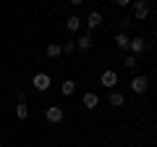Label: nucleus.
<instances>
[{
  "instance_id": "f8f14e48",
  "label": "nucleus",
  "mask_w": 157,
  "mask_h": 147,
  "mask_svg": "<svg viewBox=\"0 0 157 147\" xmlns=\"http://www.w3.org/2000/svg\"><path fill=\"white\" fill-rule=\"evenodd\" d=\"M47 58H60L63 55V47L60 45H58V42H47Z\"/></svg>"
},
{
  "instance_id": "ddd939ff",
  "label": "nucleus",
  "mask_w": 157,
  "mask_h": 147,
  "mask_svg": "<svg viewBox=\"0 0 157 147\" xmlns=\"http://www.w3.org/2000/svg\"><path fill=\"white\" fill-rule=\"evenodd\" d=\"M73 92H76V81H73V79H66V81H63V84H60V95L71 97Z\"/></svg>"
},
{
  "instance_id": "0eeeda50",
  "label": "nucleus",
  "mask_w": 157,
  "mask_h": 147,
  "mask_svg": "<svg viewBox=\"0 0 157 147\" xmlns=\"http://www.w3.org/2000/svg\"><path fill=\"white\" fill-rule=\"evenodd\" d=\"M76 42V50H81V53H86V50H92V45H94V40H92V34L86 32V34H81L78 40H73Z\"/></svg>"
},
{
  "instance_id": "6ab92c4d",
  "label": "nucleus",
  "mask_w": 157,
  "mask_h": 147,
  "mask_svg": "<svg viewBox=\"0 0 157 147\" xmlns=\"http://www.w3.org/2000/svg\"><path fill=\"white\" fill-rule=\"evenodd\" d=\"M115 3H118L121 8H131V3H134V0H115Z\"/></svg>"
},
{
  "instance_id": "f3484780",
  "label": "nucleus",
  "mask_w": 157,
  "mask_h": 147,
  "mask_svg": "<svg viewBox=\"0 0 157 147\" xmlns=\"http://www.w3.org/2000/svg\"><path fill=\"white\" fill-rule=\"evenodd\" d=\"M131 24H134V16H131V13H128V16H123V18H121V32H126Z\"/></svg>"
},
{
  "instance_id": "412c9836",
  "label": "nucleus",
  "mask_w": 157,
  "mask_h": 147,
  "mask_svg": "<svg viewBox=\"0 0 157 147\" xmlns=\"http://www.w3.org/2000/svg\"><path fill=\"white\" fill-rule=\"evenodd\" d=\"M107 147H110V145H107Z\"/></svg>"
},
{
  "instance_id": "4468645a",
  "label": "nucleus",
  "mask_w": 157,
  "mask_h": 147,
  "mask_svg": "<svg viewBox=\"0 0 157 147\" xmlns=\"http://www.w3.org/2000/svg\"><path fill=\"white\" fill-rule=\"evenodd\" d=\"M16 118L18 121H26L29 118V105H26V102H18V105H16Z\"/></svg>"
},
{
  "instance_id": "6e6552de",
  "label": "nucleus",
  "mask_w": 157,
  "mask_h": 147,
  "mask_svg": "<svg viewBox=\"0 0 157 147\" xmlns=\"http://www.w3.org/2000/svg\"><path fill=\"white\" fill-rule=\"evenodd\" d=\"M81 105H84L86 110H94V108L100 105V97H97V92H84V97H81Z\"/></svg>"
},
{
  "instance_id": "20e7f679",
  "label": "nucleus",
  "mask_w": 157,
  "mask_h": 147,
  "mask_svg": "<svg viewBox=\"0 0 157 147\" xmlns=\"http://www.w3.org/2000/svg\"><path fill=\"white\" fill-rule=\"evenodd\" d=\"M100 84L105 87V89H113V87L118 84V71H113V68L102 71V76H100Z\"/></svg>"
},
{
  "instance_id": "9b49d317",
  "label": "nucleus",
  "mask_w": 157,
  "mask_h": 147,
  "mask_svg": "<svg viewBox=\"0 0 157 147\" xmlns=\"http://www.w3.org/2000/svg\"><path fill=\"white\" fill-rule=\"evenodd\" d=\"M66 26H68V32H78V29H81V18H78L76 13H71V16L66 18Z\"/></svg>"
},
{
  "instance_id": "f257e3e1",
  "label": "nucleus",
  "mask_w": 157,
  "mask_h": 147,
  "mask_svg": "<svg viewBox=\"0 0 157 147\" xmlns=\"http://www.w3.org/2000/svg\"><path fill=\"white\" fill-rule=\"evenodd\" d=\"M131 16H134V21H144L149 16V0H134L131 3Z\"/></svg>"
},
{
  "instance_id": "a211bd4d",
  "label": "nucleus",
  "mask_w": 157,
  "mask_h": 147,
  "mask_svg": "<svg viewBox=\"0 0 157 147\" xmlns=\"http://www.w3.org/2000/svg\"><path fill=\"white\" fill-rule=\"evenodd\" d=\"M60 47H63V53H66V55H71V53H76V42H71V40H68L66 45H60Z\"/></svg>"
},
{
  "instance_id": "423d86ee",
  "label": "nucleus",
  "mask_w": 157,
  "mask_h": 147,
  "mask_svg": "<svg viewBox=\"0 0 157 147\" xmlns=\"http://www.w3.org/2000/svg\"><path fill=\"white\" fill-rule=\"evenodd\" d=\"M45 116H47L50 124H60V121H63V108H60V105H47Z\"/></svg>"
},
{
  "instance_id": "7ed1b4c3",
  "label": "nucleus",
  "mask_w": 157,
  "mask_h": 147,
  "mask_svg": "<svg viewBox=\"0 0 157 147\" xmlns=\"http://www.w3.org/2000/svg\"><path fill=\"white\" fill-rule=\"evenodd\" d=\"M147 89H149V76L139 74V76H134V79H131V92H134V95H144Z\"/></svg>"
},
{
  "instance_id": "9d476101",
  "label": "nucleus",
  "mask_w": 157,
  "mask_h": 147,
  "mask_svg": "<svg viewBox=\"0 0 157 147\" xmlns=\"http://www.w3.org/2000/svg\"><path fill=\"white\" fill-rule=\"evenodd\" d=\"M100 24H102V13H100V11H92V13H89V18H86V26H89L86 32L92 34V29H97Z\"/></svg>"
},
{
  "instance_id": "aec40b11",
  "label": "nucleus",
  "mask_w": 157,
  "mask_h": 147,
  "mask_svg": "<svg viewBox=\"0 0 157 147\" xmlns=\"http://www.w3.org/2000/svg\"><path fill=\"white\" fill-rule=\"evenodd\" d=\"M68 3H71V6H81V3H84V0H68Z\"/></svg>"
},
{
  "instance_id": "2eb2a0df",
  "label": "nucleus",
  "mask_w": 157,
  "mask_h": 147,
  "mask_svg": "<svg viewBox=\"0 0 157 147\" xmlns=\"http://www.w3.org/2000/svg\"><path fill=\"white\" fill-rule=\"evenodd\" d=\"M123 102H126V97L121 95V92H110V105L113 108H121Z\"/></svg>"
},
{
  "instance_id": "f03ea898",
  "label": "nucleus",
  "mask_w": 157,
  "mask_h": 147,
  "mask_svg": "<svg viewBox=\"0 0 157 147\" xmlns=\"http://www.w3.org/2000/svg\"><path fill=\"white\" fill-rule=\"evenodd\" d=\"M32 84H34V89H37V92H47V89H50V84H52V79H50V74L39 71V74H34Z\"/></svg>"
},
{
  "instance_id": "1a4fd4ad",
  "label": "nucleus",
  "mask_w": 157,
  "mask_h": 147,
  "mask_svg": "<svg viewBox=\"0 0 157 147\" xmlns=\"http://www.w3.org/2000/svg\"><path fill=\"white\" fill-rule=\"evenodd\" d=\"M115 45H118V50H123V53H128V45H131V37L126 32H118L115 34Z\"/></svg>"
},
{
  "instance_id": "39448f33",
  "label": "nucleus",
  "mask_w": 157,
  "mask_h": 147,
  "mask_svg": "<svg viewBox=\"0 0 157 147\" xmlns=\"http://www.w3.org/2000/svg\"><path fill=\"white\" fill-rule=\"evenodd\" d=\"M144 50H147V40H144V37H131V45H128V53H131V55L139 58Z\"/></svg>"
},
{
  "instance_id": "dca6fc26",
  "label": "nucleus",
  "mask_w": 157,
  "mask_h": 147,
  "mask_svg": "<svg viewBox=\"0 0 157 147\" xmlns=\"http://www.w3.org/2000/svg\"><path fill=\"white\" fill-rule=\"evenodd\" d=\"M123 66L126 68H136V66H139V58L131 55V53H126V55H123Z\"/></svg>"
}]
</instances>
